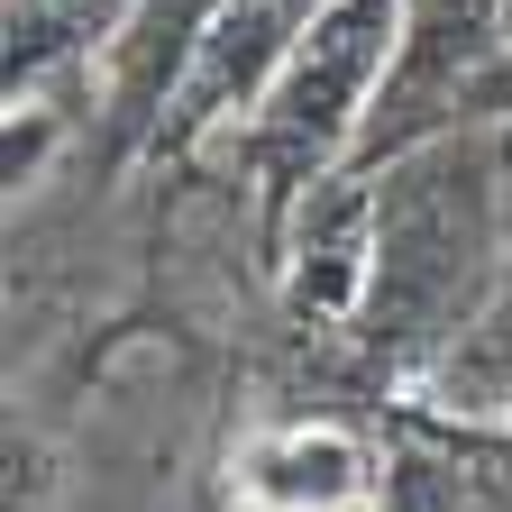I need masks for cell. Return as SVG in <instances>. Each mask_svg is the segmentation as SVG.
Here are the masks:
<instances>
[{"mask_svg": "<svg viewBox=\"0 0 512 512\" xmlns=\"http://www.w3.org/2000/svg\"><path fill=\"white\" fill-rule=\"evenodd\" d=\"M366 494V458L339 430H284L238 458V503L247 512H348Z\"/></svg>", "mask_w": 512, "mask_h": 512, "instance_id": "cell-1", "label": "cell"}]
</instances>
